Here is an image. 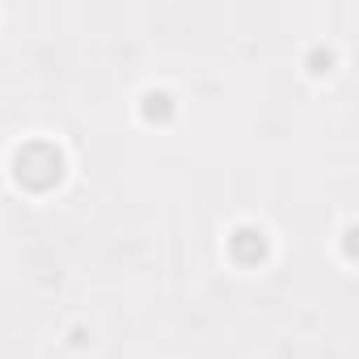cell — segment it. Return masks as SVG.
Instances as JSON below:
<instances>
[{
    "mask_svg": "<svg viewBox=\"0 0 359 359\" xmlns=\"http://www.w3.org/2000/svg\"><path fill=\"white\" fill-rule=\"evenodd\" d=\"M229 254H233L241 266L262 262V258H266V233L254 229V224H237V229L229 233Z\"/></svg>",
    "mask_w": 359,
    "mask_h": 359,
    "instance_id": "2",
    "label": "cell"
},
{
    "mask_svg": "<svg viewBox=\"0 0 359 359\" xmlns=\"http://www.w3.org/2000/svg\"><path fill=\"white\" fill-rule=\"evenodd\" d=\"M60 173H64V156H60V148H51L43 140H34V144H26V148L13 152V177H18L22 187H30V191L55 187Z\"/></svg>",
    "mask_w": 359,
    "mask_h": 359,
    "instance_id": "1",
    "label": "cell"
},
{
    "mask_svg": "<svg viewBox=\"0 0 359 359\" xmlns=\"http://www.w3.org/2000/svg\"><path fill=\"white\" fill-rule=\"evenodd\" d=\"M140 114H144L148 123H169V118H173V97H169L165 89H148V93L140 97Z\"/></svg>",
    "mask_w": 359,
    "mask_h": 359,
    "instance_id": "3",
    "label": "cell"
}]
</instances>
